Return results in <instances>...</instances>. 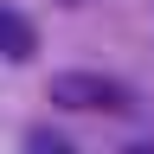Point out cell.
I'll return each mask as SVG.
<instances>
[{"instance_id": "cell-1", "label": "cell", "mask_w": 154, "mask_h": 154, "mask_svg": "<svg viewBox=\"0 0 154 154\" xmlns=\"http://www.w3.org/2000/svg\"><path fill=\"white\" fill-rule=\"evenodd\" d=\"M51 103L58 109H128L135 96H128V84H116L103 71H58L51 77Z\"/></svg>"}, {"instance_id": "cell-2", "label": "cell", "mask_w": 154, "mask_h": 154, "mask_svg": "<svg viewBox=\"0 0 154 154\" xmlns=\"http://www.w3.org/2000/svg\"><path fill=\"white\" fill-rule=\"evenodd\" d=\"M32 51H38V32H32V19H26V13H13V7H0V58L26 64Z\"/></svg>"}, {"instance_id": "cell-3", "label": "cell", "mask_w": 154, "mask_h": 154, "mask_svg": "<svg viewBox=\"0 0 154 154\" xmlns=\"http://www.w3.org/2000/svg\"><path fill=\"white\" fill-rule=\"evenodd\" d=\"M19 148H26V154H77V141H64L58 128H26Z\"/></svg>"}, {"instance_id": "cell-4", "label": "cell", "mask_w": 154, "mask_h": 154, "mask_svg": "<svg viewBox=\"0 0 154 154\" xmlns=\"http://www.w3.org/2000/svg\"><path fill=\"white\" fill-rule=\"evenodd\" d=\"M122 154H154V135H148V141H135V148H122Z\"/></svg>"}]
</instances>
